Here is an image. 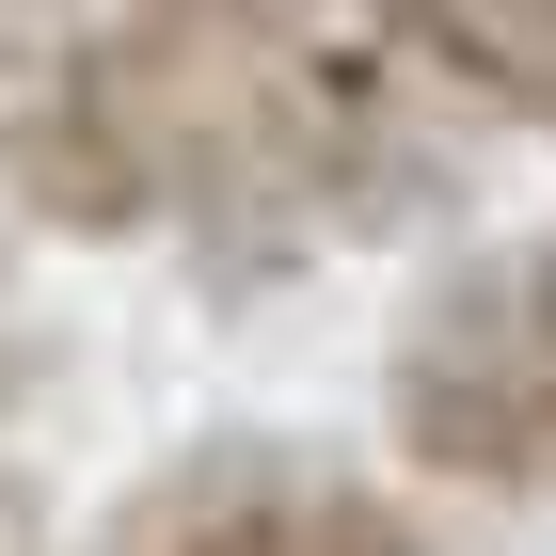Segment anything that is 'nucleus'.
Masks as SVG:
<instances>
[{
  "label": "nucleus",
  "mask_w": 556,
  "mask_h": 556,
  "mask_svg": "<svg viewBox=\"0 0 556 556\" xmlns=\"http://www.w3.org/2000/svg\"><path fill=\"white\" fill-rule=\"evenodd\" d=\"M382 429L445 493H556V223L477 239L414 287L382 350Z\"/></svg>",
  "instance_id": "f257e3e1"
},
{
  "label": "nucleus",
  "mask_w": 556,
  "mask_h": 556,
  "mask_svg": "<svg viewBox=\"0 0 556 556\" xmlns=\"http://www.w3.org/2000/svg\"><path fill=\"white\" fill-rule=\"evenodd\" d=\"M0 207L48 239H160L175 223V112L143 33H48L0 96Z\"/></svg>",
  "instance_id": "f03ea898"
},
{
  "label": "nucleus",
  "mask_w": 556,
  "mask_h": 556,
  "mask_svg": "<svg viewBox=\"0 0 556 556\" xmlns=\"http://www.w3.org/2000/svg\"><path fill=\"white\" fill-rule=\"evenodd\" d=\"M287 525H302V477L255 429H207V445H175L128 509L96 525V556H287Z\"/></svg>",
  "instance_id": "7ed1b4c3"
},
{
  "label": "nucleus",
  "mask_w": 556,
  "mask_h": 556,
  "mask_svg": "<svg viewBox=\"0 0 556 556\" xmlns=\"http://www.w3.org/2000/svg\"><path fill=\"white\" fill-rule=\"evenodd\" d=\"M382 48L429 96H477L525 143H556V0H382Z\"/></svg>",
  "instance_id": "20e7f679"
},
{
  "label": "nucleus",
  "mask_w": 556,
  "mask_h": 556,
  "mask_svg": "<svg viewBox=\"0 0 556 556\" xmlns=\"http://www.w3.org/2000/svg\"><path fill=\"white\" fill-rule=\"evenodd\" d=\"M287 556H429V541H414V509H397V493H302Z\"/></svg>",
  "instance_id": "39448f33"
},
{
  "label": "nucleus",
  "mask_w": 556,
  "mask_h": 556,
  "mask_svg": "<svg viewBox=\"0 0 556 556\" xmlns=\"http://www.w3.org/2000/svg\"><path fill=\"white\" fill-rule=\"evenodd\" d=\"M0 16H33V33H48V16H64V0H0Z\"/></svg>",
  "instance_id": "423d86ee"
}]
</instances>
